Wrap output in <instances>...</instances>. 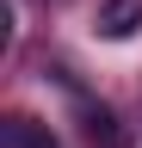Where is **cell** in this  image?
I'll list each match as a JSON object with an SVG mask.
<instances>
[{"mask_svg": "<svg viewBox=\"0 0 142 148\" xmlns=\"http://www.w3.org/2000/svg\"><path fill=\"white\" fill-rule=\"evenodd\" d=\"M142 31V0H99V37H136Z\"/></svg>", "mask_w": 142, "mask_h": 148, "instance_id": "obj_1", "label": "cell"}, {"mask_svg": "<svg viewBox=\"0 0 142 148\" xmlns=\"http://www.w3.org/2000/svg\"><path fill=\"white\" fill-rule=\"evenodd\" d=\"M80 123H86V142L93 148H123V130L105 105H80Z\"/></svg>", "mask_w": 142, "mask_h": 148, "instance_id": "obj_2", "label": "cell"}, {"mask_svg": "<svg viewBox=\"0 0 142 148\" xmlns=\"http://www.w3.org/2000/svg\"><path fill=\"white\" fill-rule=\"evenodd\" d=\"M6 142H12V148H62L49 130H37L31 117H6Z\"/></svg>", "mask_w": 142, "mask_h": 148, "instance_id": "obj_3", "label": "cell"}]
</instances>
